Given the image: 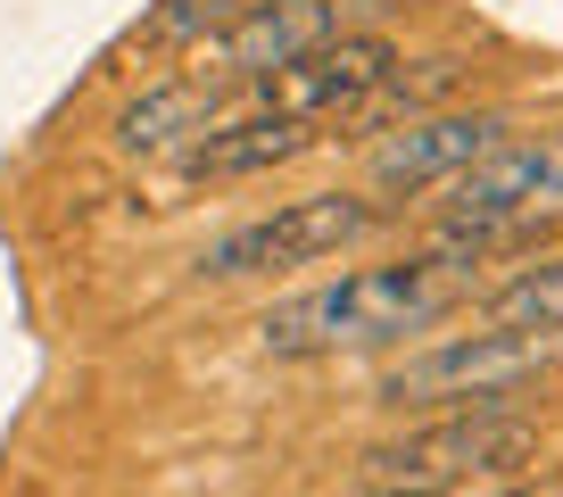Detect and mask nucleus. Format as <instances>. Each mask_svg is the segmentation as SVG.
<instances>
[{"label":"nucleus","mask_w":563,"mask_h":497,"mask_svg":"<svg viewBox=\"0 0 563 497\" xmlns=\"http://www.w3.org/2000/svg\"><path fill=\"white\" fill-rule=\"evenodd\" d=\"M323 133H332L323 117H274V108L216 117L199 142H183V183H241V175H265V166H290Z\"/></svg>","instance_id":"nucleus-9"},{"label":"nucleus","mask_w":563,"mask_h":497,"mask_svg":"<svg viewBox=\"0 0 563 497\" xmlns=\"http://www.w3.org/2000/svg\"><path fill=\"white\" fill-rule=\"evenodd\" d=\"M440 191L448 224H522V232H555L563 224V133H539V142H497L481 150L473 166H456Z\"/></svg>","instance_id":"nucleus-4"},{"label":"nucleus","mask_w":563,"mask_h":497,"mask_svg":"<svg viewBox=\"0 0 563 497\" xmlns=\"http://www.w3.org/2000/svg\"><path fill=\"white\" fill-rule=\"evenodd\" d=\"M539 464V423L506 407H448L440 423H415L398 440L365 448L356 464V489H422V497H448V489H506Z\"/></svg>","instance_id":"nucleus-2"},{"label":"nucleus","mask_w":563,"mask_h":497,"mask_svg":"<svg viewBox=\"0 0 563 497\" xmlns=\"http://www.w3.org/2000/svg\"><path fill=\"white\" fill-rule=\"evenodd\" d=\"M373 9H382V0H249V9H232L216 34L191 42V51H199V84L265 75V67H282V58L332 42V34H356Z\"/></svg>","instance_id":"nucleus-5"},{"label":"nucleus","mask_w":563,"mask_h":497,"mask_svg":"<svg viewBox=\"0 0 563 497\" xmlns=\"http://www.w3.org/2000/svg\"><path fill=\"white\" fill-rule=\"evenodd\" d=\"M456 307V266L448 257H398V266H365L340 274L332 290H307V299H282L257 323L265 356H332V349H389V340L422 332Z\"/></svg>","instance_id":"nucleus-1"},{"label":"nucleus","mask_w":563,"mask_h":497,"mask_svg":"<svg viewBox=\"0 0 563 497\" xmlns=\"http://www.w3.org/2000/svg\"><path fill=\"white\" fill-rule=\"evenodd\" d=\"M224 117L216 108V84H158V91H141L133 108L117 117V150H133V158H158V150H183L191 133H208V124Z\"/></svg>","instance_id":"nucleus-10"},{"label":"nucleus","mask_w":563,"mask_h":497,"mask_svg":"<svg viewBox=\"0 0 563 497\" xmlns=\"http://www.w3.org/2000/svg\"><path fill=\"white\" fill-rule=\"evenodd\" d=\"M555 365V332H456L382 373V407H506Z\"/></svg>","instance_id":"nucleus-3"},{"label":"nucleus","mask_w":563,"mask_h":497,"mask_svg":"<svg viewBox=\"0 0 563 497\" xmlns=\"http://www.w3.org/2000/svg\"><path fill=\"white\" fill-rule=\"evenodd\" d=\"M489 316L514 323V332H563V248L522 266L506 290H489Z\"/></svg>","instance_id":"nucleus-11"},{"label":"nucleus","mask_w":563,"mask_h":497,"mask_svg":"<svg viewBox=\"0 0 563 497\" xmlns=\"http://www.w3.org/2000/svg\"><path fill=\"white\" fill-rule=\"evenodd\" d=\"M514 133L506 108H422V117H406L389 142H373V183L382 191H431V183H448L456 166H473L481 150H497Z\"/></svg>","instance_id":"nucleus-8"},{"label":"nucleus","mask_w":563,"mask_h":497,"mask_svg":"<svg viewBox=\"0 0 563 497\" xmlns=\"http://www.w3.org/2000/svg\"><path fill=\"white\" fill-rule=\"evenodd\" d=\"M389 67H398V42H382L373 25H356V34H332V42H316V51H299V58H282V67H265V75H241V108H274V117H323V124H340Z\"/></svg>","instance_id":"nucleus-6"},{"label":"nucleus","mask_w":563,"mask_h":497,"mask_svg":"<svg viewBox=\"0 0 563 497\" xmlns=\"http://www.w3.org/2000/svg\"><path fill=\"white\" fill-rule=\"evenodd\" d=\"M373 224H382V208H373V199L316 191V199H290V208H274L265 224L224 232V241H216L199 266H208V274H282V266H316V257H332V248L365 241Z\"/></svg>","instance_id":"nucleus-7"}]
</instances>
